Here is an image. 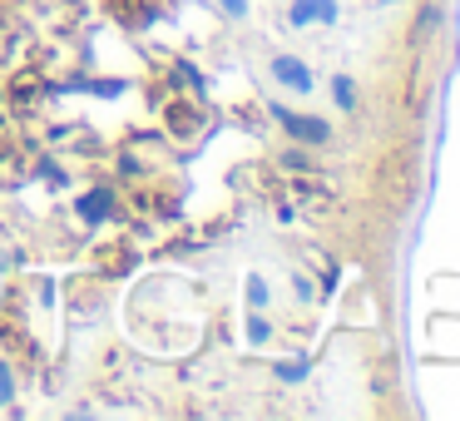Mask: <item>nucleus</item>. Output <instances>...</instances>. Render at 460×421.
Masks as SVG:
<instances>
[{"label":"nucleus","mask_w":460,"mask_h":421,"mask_svg":"<svg viewBox=\"0 0 460 421\" xmlns=\"http://www.w3.org/2000/svg\"><path fill=\"white\" fill-rule=\"evenodd\" d=\"M173 70H179V75H183V80H189V85H193V90H203V75H199V70H193V65H189V60H173Z\"/></svg>","instance_id":"ddd939ff"},{"label":"nucleus","mask_w":460,"mask_h":421,"mask_svg":"<svg viewBox=\"0 0 460 421\" xmlns=\"http://www.w3.org/2000/svg\"><path fill=\"white\" fill-rule=\"evenodd\" d=\"M292 292H297L302 302H312V298H317V288H312V278H307V273H297V278H292Z\"/></svg>","instance_id":"f8f14e48"},{"label":"nucleus","mask_w":460,"mask_h":421,"mask_svg":"<svg viewBox=\"0 0 460 421\" xmlns=\"http://www.w3.org/2000/svg\"><path fill=\"white\" fill-rule=\"evenodd\" d=\"M243 298H248V308H268V298H272V288H268V278L262 273H248V282H243Z\"/></svg>","instance_id":"0eeeda50"},{"label":"nucleus","mask_w":460,"mask_h":421,"mask_svg":"<svg viewBox=\"0 0 460 421\" xmlns=\"http://www.w3.org/2000/svg\"><path fill=\"white\" fill-rule=\"evenodd\" d=\"M218 11L228 15V21H248V11H252V0H218Z\"/></svg>","instance_id":"9b49d317"},{"label":"nucleus","mask_w":460,"mask_h":421,"mask_svg":"<svg viewBox=\"0 0 460 421\" xmlns=\"http://www.w3.org/2000/svg\"><path fill=\"white\" fill-rule=\"evenodd\" d=\"M357 100H361V94H357V75H332V104H337L341 114H351V110H357Z\"/></svg>","instance_id":"39448f33"},{"label":"nucleus","mask_w":460,"mask_h":421,"mask_svg":"<svg viewBox=\"0 0 460 421\" xmlns=\"http://www.w3.org/2000/svg\"><path fill=\"white\" fill-rule=\"evenodd\" d=\"M75 213H80L84 223H104L114 213V193L110 189H90V193H80L75 199Z\"/></svg>","instance_id":"20e7f679"},{"label":"nucleus","mask_w":460,"mask_h":421,"mask_svg":"<svg viewBox=\"0 0 460 421\" xmlns=\"http://www.w3.org/2000/svg\"><path fill=\"white\" fill-rule=\"evenodd\" d=\"M11 397H15V372L11 362H0V407H11Z\"/></svg>","instance_id":"9d476101"},{"label":"nucleus","mask_w":460,"mask_h":421,"mask_svg":"<svg viewBox=\"0 0 460 421\" xmlns=\"http://www.w3.org/2000/svg\"><path fill=\"white\" fill-rule=\"evenodd\" d=\"M440 25H446V11H440V5H426V11H420V21H416V40H430Z\"/></svg>","instance_id":"1a4fd4ad"},{"label":"nucleus","mask_w":460,"mask_h":421,"mask_svg":"<svg viewBox=\"0 0 460 421\" xmlns=\"http://www.w3.org/2000/svg\"><path fill=\"white\" fill-rule=\"evenodd\" d=\"M272 372H278V381L297 387V381L312 377V362H307V357H282V362H272Z\"/></svg>","instance_id":"423d86ee"},{"label":"nucleus","mask_w":460,"mask_h":421,"mask_svg":"<svg viewBox=\"0 0 460 421\" xmlns=\"http://www.w3.org/2000/svg\"><path fill=\"white\" fill-rule=\"evenodd\" d=\"M341 15L337 0H292L288 5V25L292 31H307V25H332Z\"/></svg>","instance_id":"7ed1b4c3"},{"label":"nucleus","mask_w":460,"mask_h":421,"mask_svg":"<svg viewBox=\"0 0 460 421\" xmlns=\"http://www.w3.org/2000/svg\"><path fill=\"white\" fill-rule=\"evenodd\" d=\"M268 75H272V80H278L288 94H312V90H317V75H312V65L297 60V55H272Z\"/></svg>","instance_id":"f03ea898"},{"label":"nucleus","mask_w":460,"mask_h":421,"mask_svg":"<svg viewBox=\"0 0 460 421\" xmlns=\"http://www.w3.org/2000/svg\"><path fill=\"white\" fill-rule=\"evenodd\" d=\"M282 159H288V169H307V154H302V149H292V154H282Z\"/></svg>","instance_id":"4468645a"},{"label":"nucleus","mask_w":460,"mask_h":421,"mask_svg":"<svg viewBox=\"0 0 460 421\" xmlns=\"http://www.w3.org/2000/svg\"><path fill=\"white\" fill-rule=\"evenodd\" d=\"M243 337H248V347H262V342L272 337V322L262 318L258 308H252V312H248V322H243Z\"/></svg>","instance_id":"6e6552de"},{"label":"nucleus","mask_w":460,"mask_h":421,"mask_svg":"<svg viewBox=\"0 0 460 421\" xmlns=\"http://www.w3.org/2000/svg\"><path fill=\"white\" fill-rule=\"evenodd\" d=\"M268 114L278 120V130L297 144H332V124L322 114H302V110H288V104H268Z\"/></svg>","instance_id":"f257e3e1"}]
</instances>
